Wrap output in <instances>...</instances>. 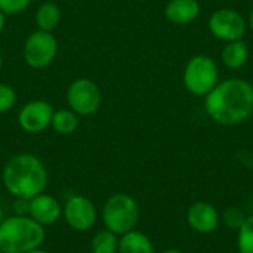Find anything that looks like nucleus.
Listing matches in <instances>:
<instances>
[{
  "instance_id": "f257e3e1",
  "label": "nucleus",
  "mask_w": 253,
  "mask_h": 253,
  "mask_svg": "<svg viewBox=\"0 0 253 253\" xmlns=\"http://www.w3.org/2000/svg\"><path fill=\"white\" fill-rule=\"evenodd\" d=\"M208 116L221 126H237L253 114V86L245 79L231 77L205 96Z\"/></svg>"
},
{
  "instance_id": "f03ea898",
  "label": "nucleus",
  "mask_w": 253,
  "mask_h": 253,
  "mask_svg": "<svg viewBox=\"0 0 253 253\" xmlns=\"http://www.w3.org/2000/svg\"><path fill=\"white\" fill-rule=\"evenodd\" d=\"M3 185L9 194L21 199H33L42 194L47 185V170L43 162L33 154L13 156L3 168Z\"/></svg>"
},
{
  "instance_id": "7ed1b4c3",
  "label": "nucleus",
  "mask_w": 253,
  "mask_h": 253,
  "mask_svg": "<svg viewBox=\"0 0 253 253\" xmlns=\"http://www.w3.org/2000/svg\"><path fill=\"white\" fill-rule=\"evenodd\" d=\"M46 233L43 225L30 216L13 215L6 218L0 225V252L27 253L40 248Z\"/></svg>"
},
{
  "instance_id": "20e7f679",
  "label": "nucleus",
  "mask_w": 253,
  "mask_h": 253,
  "mask_svg": "<svg viewBox=\"0 0 253 253\" xmlns=\"http://www.w3.org/2000/svg\"><path fill=\"white\" fill-rule=\"evenodd\" d=\"M139 219V208L136 200L126 194H113L102 208V222L107 230L117 236H123L135 230Z\"/></svg>"
},
{
  "instance_id": "39448f33",
  "label": "nucleus",
  "mask_w": 253,
  "mask_h": 253,
  "mask_svg": "<svg viewBox=\"0 0 253 253\" xmlns=\"http://www.w3.org/2000/svg\"><path fill=\"white\" fill-rule=\"evenodd\" d=\"M182 82L191 95L206 96L219 82L218 64L209 55H194L184 68Z\"/></svg>"
},
{
  "instance_id": "423d86ee",
  "label": "nucleus",
  "mask_w": 253,
  "mask_h": 253,
  "mask_svg": "<svg viewBox=\"0 0 253 253\" xmlns=\"http://www.w3.org/2000/svg\"><path fill=\"white\" fill-rule=\"evenodd\" d=\"M208 27L215 39L228 43L243 40L248 30V22L239 10L231 7H221L212 12Z\"/></svg>"
},
{
  "instance_id": "0eeeda50",
  "label": "nucleus",
  "mask_w": 253,
  "mask_h": 253,
  "mask_svg": "<svg viewBox=\"0 0 253 253\" xmlns=\"http://www.w3.org/2000/svg\"><path fill=\"white\" fill-rule=\"evenodd\" d=\"M58 53V42L49 31L31 33L24 44V59L31 68L47 67Z\"/></svg>"
},
{
  "instance_id": "6e6552de",
  "label": "nucleus",
  "mask_w": 253,
  "mask_h": 253,
  "mask_svg": "<svg viewBox=\"0 0 253 253\" xmlns=\"http://www.w3.org/2000/svg\"><path fill=\"white\" fill-rule=\"evenodd\" d=\"M67 102L76 114L90 116L101 105V92L95 82L89 79H77L67 90Z\"/></svg>"
},
{
  "instance_id": "1a4fd4ad",
  "label": "nucleus",
  "mask_w": 253,
  "mask_h": 253,
  "mask_svg": "<svg viewBox=\"0 0 253 253\" xmlns=\"http://www.w3.org/2000/svg\"><path fill=\"white\" fill-rule=\"evenodd\" d=\"M62 215L67 225L79 233L92 230L98 218L93 202L84 196H71L62 208Z\"/></svg>"
},
{
  "instance_id": "9d476101",
  "label": "nucleus",
  "mask_w": 253,
  "mask_h": 253,
  "mask_svg": "<svg viewBox=\"0 0 253 253\" xmlns=\"http://www.w3.org/2000/svg\"><path fill=\"white\" fill-rule=\"evenodd\" d=\"M53 113L55 111L49 102L42 99L31 101L21 108L18 123L27 133H40L50 126Z\"/></svg>"
},
{
  "instance_id": "9b49d317",
  "label": "nucleus",
  "mask_w": 253,
  "mask_h": 253,
  "mask_svg": "<svg viewBox=\"0 0 253 253\" xmlns=\"http://www.w3.org/2000/svg\"><path fill=\"white\" fill-rule=\"evenodd\" d=\"M219 212L208 202H196L187 211V222L199 234H212L219 227Z\"/></svg>"
},
{
  "instance_id": "f8f14e48",
  "label": "nucleus",
  "mask_w": 253,
  "mask_h": 253,
  "mask_svg": "<svg viewBox=\"0 0 253 253\" xmlns=\"http://www.w3.org/2000/svg\"><path fill=\"white\" fill-rule=\"evenodd\" d=\"M62 215L61 203L50 194H37L30 199L28 216L40 225H53Z\"/></svg>"
},
{
  "instance_id": "ddd939ff",
  "label": "nucleus",
  "mask_w": 253,
  "mask_h": 253,
  "mask_svg": "<svg viewBox=\"0 0 253 253\" xmlns=\"http://www.w3.org/2000/svg\"><path fill=\"white\" fill-rule=\"evenodd\" d=\"M202 12L199 0H169L165 7V15L175 25H188L194 22Z\"/></svg>"
},
{
  "instance_id": "4468645a",
  "label": "nucleus",
  "mask_w": 253,
  "mask_h": 253,
  "mask_svg": "<svg viewBox=\"0 0 253 253\" xmlns=\"http://www.w3.org/2000/svg\"><path fill=\"white\" fill-rule=\"evenodd\" d=\"M222 64L230 70H240L249 61V46L245 40L228 42L221 52Z\"/></svg>"
},
{
  "instance_id": "2eb2a0df",
  "label": "nucleus",
  "mask_w": 253,
  "mask_h": 253,
  "mask_svg": "<svg viewBox=\"0 0 253 253\" xmlns=\"http://www.w3.org/2000/svg\"><path fill=\"white\" fill-rule=\"evenodd\" d=\"M117 253H154V245L148 236L132 230L119 239Z\"/></svg>"
},
{
  "instance_id": "dca6fc26",
  "label": "nucleus",
  "mask_w": 253,
  "mask_h": 253,
  "mask_svg": "<svg viewBox=\"0 0 253 253\" xmlns=\"http://www.w3.org/2000/svg\"><path fill=\"white\" fill-rule=\"evenodd\" d=\"M61 19V10L55 3H43L37 12H36V22L39 30L42 31H49L52 33V30L56 28V25L59 24Z\"/></svg>"
},
{
  "instance_id": "f3484780",
  "label": "nucleus",
  "mask_w": 253,
  "mask_h": 253,
  "mask_svg": "<svg viewBox=\"0 0 253 253\" xmlns=\"http://www.w3.org/2000/svg\"><path fill=\"white\" fill-rule=\"evenodd\" d=\"M92 253H117L119 252V236L110 230L98 231L90 240Z\"/></svg>"
},
{
  "instance_id": "a211bd4d",
  "label": "nucleus",
  "mask_w": 253,
  "mask_h": 253,
  "mask_svg": "<svg viewBox=\"0 0 253 253\" xmlns=\"http://www.w3.org/2000/svg\"><path fill=\"white\" fill-rule=\"evenodd\" d=\"M50 126L56 133L61 135H70L77 130L79 127V119L77 114L71 110H59L53 113Z\"/></svg>"
},
{
  "instance_id": "6ab92c4d",
  "label": "nucleus",
  "mask_w": 253,
  "mask_h": 253,
  "mask_svg": "<svg viewBox=\"0 0 253 253\" xmlns=\"http://www.w3.org/2000/svg\"><path fill=\"white\" fill-rule=\"evenodd\" d=\"M239 253H253V215L246 216L243 225L237 230Z\"/></svg>"
},
{
  "instance_id": "aec40b11",
  "label": "nucleus",
  "mask_w": 253,
  "mask_h": 253,
  "mask_svg": "<svg viewBox=\"0 0 253 253\" xmlns=\"http://www.w3.org/2000/svg\"><path fill=\"white\" fill-rule=\"evenodd\" d=\"M221 219H222V222H224L228 228L237 231V230L243 225V222H245V219H246V215H245V212L240 211L239 208H228V209H225V212L222 213Z\"/></svg>"
},
{
  "instance_id": "412c9836",
  "label": "nucleus",
  "mask_w": 253,
  "mask_h": 253,
  "mask_svg": "<svg viewBox=\"0 0 253 253\" xmlns=\"http://www.w3.org/2000/svg\"><path fill=\"white\" fill-rule=\"evenodd\" d=\"M16 101L15 90L7 84H0V114L9 111Z\"/></svg>"
},
{
  "instance_id": "4be33fe9",
  "label": "nucleus",
  "mask_w": 253,
  "mask_h": 253,
  "mask_svg": "<svg viewBox=\"0 0 253 253\" xmlns=\"http://www.w3.org/2000/svg\"><path fill=\"white\" fill-rule=\"evenodd\" d=\"M31 0H0V12L4 15H16L28 7Z\"/></svg>"
},
{
  "instance_id": "5701e85b",
  "label": "nucleus",
  "mask_w": 253,
  "mask_h": 253,
  "mask_svg": "<svg viewBox=\"0 0 253 253\" xmlns=\"http://www.w3.org/2000/svg\"><path fill=\"white\" fill-rule=\"evenodd\" d=\"M13 211H15V215H18V216H28V211H30V199L15 197Z\"/></svg>"
},
{
  "instance_id": "b1692460",
  "label": "nucleus",
  "mask_w": 253,
  "mask_h": 253,
  "mask_svg": "<svg viewBox=\"0 0 253 253\" xmlns=\"http://www.w3.org/2000/svg\"><path fill=\"white\" fill-rule=\"evenodd\" d=\"M3 28H4V13L0 12V34H1Z\"/></svg>"
},
{
  "instance_id": "393cba45",
  "label": "nucleus",
  "mask_w": 253,
  "mask_h": 253,
  "mask_svg": "<svg viewBox=\"0 0 253 253\" xmlns=\"http://www.w3.org/2000/svg\"><path fill=\"white\" fill-rule=\"evenodd\" d=\"M248 25L251 27V30L253 31V7L252 10H251V13H249V22H248Z\"/></svg>"
},
{
  "instance_id": "a878e982",
  "label": "nucleus",
  "mask_w": 253,
  "mask_h": 253,
  "mask_svg": "<svg viewBox=\"0 0 253 253\" xmlns=\"http://www.w3.org/2000/svg\"><path fill=\"white\" fill-rule=\"evenodd\" d=\"M162 253H182L179 249H166V251H163Z\"/></svg>"
},
{
  "instance_id": "bb28decb",
  "label": "nucleus",
  "mask_w": 253,
  "mask_h": 253,
  "mask_svg": "<svg viewBox=\"0 0 253 253\" xmlns=\"http://www.w3.org/2000/svg\"><path fill=\"white\" fill-rule=\"evenodd\" d=\"M27 253H49V252H46V251H43V249L37 248V249H34V251H30V252H27Z\"/></svg>"
},
{
  "instance_id": "cd10ccee",
  "label": "nucleus",
  "mask_w": 253,
  "mask_h": 253,
  "mask_svg": "<svg viewBox=\"0 0 253 253\" xmlns=\"http://www.w3.org/2000/svg\"><path fill=\"white\" fill-rule=\"evenodd\" d=\"M3 221H4V218H3V209H1V206H0V225H1Z\"/></svg>"
},
{
  "instance_id": "c85d7f7f",
  "label": "nucleus",
  "mask_w": 253,
  "mask_h": 253,
  "mask_svg": "<svg viewBox=\"0 0 253 253\" xmlns=\"http://www.w3.org/2000/svg\"><path fill=\"white\" fill-rule=\"evenodd\" d=\"M1 65H3V59H1V55H0V71H1Z\"/></svg>"
}]
</instances>
